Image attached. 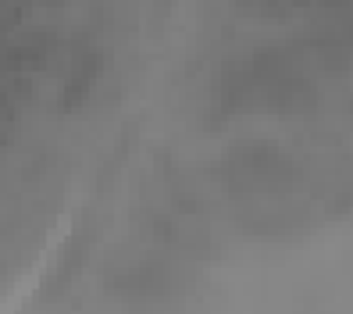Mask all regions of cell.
Listing matches in <instances>:
<instances>
[{
	"mask_svg": "<svg viewBox=\"0 0 353 314\" xmlns=\"http://www.w3.org/2000/svg\"><path fill=\"white\" fill-rule=\"evenodd\" d=\"M218 179L236 215L254 233L268 236L300 228L321 211L328 197L314 164L264 139L232 146L218 164Z\"/></svg>",
	"mask_w": 353,
	"mask_h": 314,
	"instance_id": "1",
	"label": "cell"
}]
</instances>
